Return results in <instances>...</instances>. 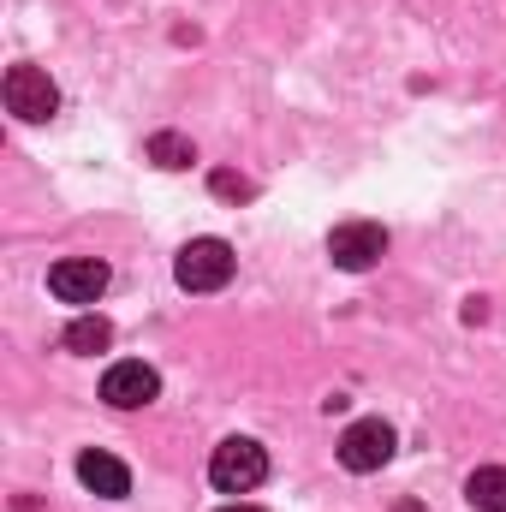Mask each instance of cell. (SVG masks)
<instances>
[{
	"label": "cell",
	"instance_id": "cell-1",
	"mask_svg": "<svg viewBox=\"0 0 506 512\" xmlns=\"http://www.w3.org/2000/svg\"><path fill=\"white\" fill-rule=\"evenodd\" d=\"M233 268H239V256H233L227 239H191L179 251V262H173V280L185 292H221L233 280Z\"/></svg>",
	"mask_w": 506,
	"mask_h": 512
},
{
	"label": "cell",
	"instance_id": "cell-2",
	"mask_svg": "<svg viewBox=\"0 0 506 512\" xmlns=\"http://www.w3.org/2000/svg\"><path fill=\"white\" fill-rule=\"evenodd\" d=\"M262 477H268V453L256 447L251 435L221 441V447H215V459H209V483H215L221 495H251Z\"/></svg>",
	"mask_w": 506,
	"mask_h": 512
},
{
	"label": "cell",
	"instance_id": "cell-3",
	"mask_svg": "<svg viewBox=\"0 0 506 512\" xmlns=\"http://www.w3.org/2000/svg\"><path fill=\"white\" fill-rule=\"evenodd\" d=\"M54 108H60V90H54V78L42 66H12L6 72V114L12 120L42 126V120H54Z\"/></svg>",
	"mask_w": 506,
	"mask_h": 512
},
{
	"label": "cell",
	"instance_id": "cell-4",
	"mask_svg": "<svg viewBox=\"0 0 506 512\" xmlns=\"http://www.w3.org/2000/svg\"><path fill=\"white\" fill-rule=\"evenodd\" d=\"M328 256H334V268L364 274V268H376L381 256H387V233H381L376 221H340L328 233Z\"/></svg>",
	"mask_w": 506,
	"mask_h": 512
},
{
	"label": "cell",
	"instance_id": "cell-5",
	"mask_svg": "<svg viewBox=\"0 0 506 512\" xmlns=\"http://www.w3.org/2000/svg\"><path fill=\"white\" fill-rule=\"evenodd\" d=\"M108 262H96V256H66V262H54L48 268V292L60 298V304H96L102 292H108Z\"/></svg>",
	"mask_w": 506,
	"mask_h": 512
},
{
	"label": "cell",
	"instance_id": "cell-6",
	"mask_svg": "<svg viewBox=\"0 0 506 512\" xmlns=\"http://www.w3.org/2000/svg\"><path fill=\"white\" fill-rule=\"evenodd\" d=\"M393 459V423H381V417H364V423H352L346 435H340V465L346 471H358V477H370Z\"/></svg>",
	"mask_w": 506,
	"mask_h": 512
},
{
	"label": "cell",
	"instance_id": "cell-7",
	"mask_svg": "<svg viewBox=\"0 0 506 512\" xmlns=\"http://www.w3.org/2000/svg\"><path fill=\"white\" fill-rule=\"evenodd\" d=\"M155 393H161V376H155L143 358L108 364V376H102V399H108L114 411H143V405H155Z\"/></svg>",
	"mask_w": 506,
	"mask_h": 512
},
{
	"label": "cell",
	"instance_id": "cell-8",
	"mask_svg": "<svg viewBox=\"0 0 506 512\" xmlns=\"http://www.w3.org/2000/svg\"><path fill=\"white\" fill-rule=\"evenodd\" d=\"M78 483H84L90 495H102V501H126L131 495V471L114 453H102V447H90V453L78 459Z\"/></svg>",
	"mask_w": 506,
	"mask_h": 512
},
{
	"label": "cell",
	"instance_id": "cell-9",
	"mask_svg": "<svg viewBox=\"0 0 506 512\" xmlns=\"http://www.w3.org/2000/svg\"><path fill=\"white\" fill-rule=\"evenodd\" d=\"M471 507L477 512H506V465H477L471 483H465Z\"/></svg>",
	"mask_w": 506,
	"mask_h": 512
},
{
	"label": "cell",
	"instance_id": "cell-10",
	"mask_svg": "<svg viewBox=\"0 0 506 512\" xmlns=\"http://www.w3.org/2000/svg\"><path fill=\"white\" fill-rule=\"evenodd\" d=\"M108 346H114V322H108V316H78V322L66 328V352L96 358V352H108Z\"/></svg>",
	"mask_w": 506,
	"mask_h": 512
},
{
	"label": "cell",
	"instance_id": "cell-11",
	"mask_svg": "<svg viewBox=\"0 0 506 512\" xmlns=\"http://www.w3.org/2000/svg\"><path fill=\"white\" fill-rule=\"evenodd\" d=\"M149 161L173 173V167H191L197 149H191V137H179V131H155V137H149Z\"/></svg>",
	"mask_w": 506,
	"mask_h": 512
},
{
	"label": "cell",
	"instance_id": "cell-12",
	"mask_svg": "<svg viewBox=\"0 0 506 512\" xmlns=\"http://www.w3.org/2000/svg\"><path fill=\"white\" fill-rule=\"evenodd\" d=\"M215 191H221V197H251L256 185L251 179H239V173H215Z\"/></svg>",
	"mask_w": 506,
	"mask_h": 512
},
{
	"label": "cell",
	"instance_id": "cell-13",
	"mask_svg": "<svg viewBox=\"0 0 506 512\" xmlns=\"http://www.w3.org/2000/svg\"><path fill=\"white\" fill-rule=\"evenodd\" d=\"M221 512H262V507H245V501H233V507H221Z\"/></svg>",
	"mask_w": 506,
	"mask_h": 512
}]
</instances>
